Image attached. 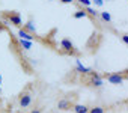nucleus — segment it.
I'll return each mask as SVG.
<instances>
[{"label":"nucleus","instance_id":"f257e3e1","mask_svg":"<svg viewBox=\"0 0 128 113\" xmlns=\"http://www.w3.org/2000/svg\"><path fill=\"white\" fill-rule=\"evenodd\" d=\"M100 77H101L102 80L110 82L112 84H122L125 80H128V70L119 71V72H106V74H100Z\"/></svg>","mask_w":128,"mask_h":113},{"label":"nucleus","instance_id":"f03ea898","mask_svg":"<svg viewBox=\"0 0 128 113\" xmlns=\"http://www.w3.org/2000/svg\"><path fill=\"white\" fill-rule=\"evenodd\" d=\"M60 48H62V53L63 54H68V56H76V58H78L80 56V51L76 48V45L71 42V39L68 38H63L60 41Z\"/></svg>","mask_w":128,"mask_h":113},{"label":"nucleus","instance_id":"7ed1b4c3","mask_svg":"<svg viewBox=\"0 0 128 113\" xmlns=\"http://www.w3.org/2000/svg\"><path fill=\"white\" fill-rule=\"evenodd\" d=\"M18 104H20L21 108H26V107H29V106L32 104V92H30V88H26V89L20 94V96H18Z\"/></svg>","mask_w":128,"mask_h":113},{"label":"nucleus","instance_id":"20e7f679","mask_svg":"<svg viewBox=\"0 0 128 113\" xmlns=\"http://www.w3.org/2000/svg\"><path fill=\"white\" fill-rule=\"evenodd\" d=\"M3 15H5V18H6V20H9V21H11V24L17 26V27H21L23 21H21V17H20V14H18V12L11 11V12H5Z\"/></svg>","mask_w":128,"mask_h":113},{"label":"nucleus","instance_id":"39448f33","mask_svg":"<svg viewBox=\"0 0 128 113\" xmlns=\"http://www.w3.org/2000/svg\"><path fill=\"white\" fill-rule=\"evenodd\" d=\"M72 106H74V102H71V100H68V98L59 100V102H57L59 110H72Z\"/></svg>","mask_w":128,"mask_h":113},{"label":"nucleus","instance_id":"423d86ee","mask_svg":"<svg viewBox=\"0 0 128 113\" xmlns=\"http://www.w3.org/2000/svg\"><path fill=\"white\" fill-rule=\"evenodd\" d=\"M18 36H21V39H27V41H41L36 35H32V33H29V32H26L24 29H20L18 30Z\"/></svg>","mask_w":128,"mask_h":113},{"label":"nucleus","instance_id":"0eeeda50","mask_svg":"<svg viewBox=\"0 0 128 113\" xmlns=\"http://www.w3.org/2000/svg\"><path fill=\"white\" fill-rule=\"evenodd\" d=\"M72 110H74L76 113H88V112H89V107L84 106V104H74V106H72Z\"/></svg>","mask_w":128,"mask_h":113},{"label":"nucleus","instance_id":"6e6552de","mask_svg":"<svg viewBox=\"0 0 128 113\" xmlns=\"http://www.w3.org/2000/svg\"><path fill=\"white\" fill-rule=\"evenodd\" d=\"M106 110H107V107H102V106H95V107L89 108V112H88V113H106Z\"/></svg>","mask_w":128,"mask_h":113},{"label":"nucleus","instance_id":"1a4fd4ad","mask_svg":"<svg viewBox=\"0 0 128 113\" xmlns=\"http://www.w3.org/2000/svg\"><path fill=\"white\" fill-rule=\"evenodd\" d=\"M23 29L26 30V32H29V33H32V35H35V27L32 26V21H27L24 26H23Z\"/></svg>","mask_w":128,"mask_h":113},{"label":"nucleus","instance_id":"9d476101","mask_svg":"<svg viewBox=\"0 0 128 113\" xmlns=\"http://www.w3.org/2000/svg\"><path fill=\"white\" fill-rule=\"evenodd\" d=\"M84 17H88V14H86L84 9H78V11L74 14V18H76V20H78V18H84Z\"/></svg>","mask_w":128,"mask_h":113},{"label":"nucleus","instance_id":"9b49d317","mask_svg":"<svg viewBox=\"0 0 128 113\" xmlns=\"http://www.w3.org/2000/svg\"><path fill=\"white\" fill-rule=\"evenodd\" d=\"M20 44L24 50H30V47H32V41H27V39H21Z\"/></svg>","mask_w":128,"mask_h":113},{"label":"nucleus","instance_id":"f8f14e48","mask_svg":"<svg viewBox=\"0 0 128 113\" xmlns=\"http://www.w3.org/2000/svg\"><path fill=\"white\" fill-rule=\"evenodd\" d=\"M100 15H101V18H102V21H106V23H112V17H110L108 12H101Z\"/></svg>","mask_w":128,"mask_h":113},{"label":"nucleus","instance_id":"ddd939ff","mask_svg":"<svg viewBox=\"0 0 128 113\" xmlns=\"http://www.w3.org/2000/svg\"><path fill=\"white\" fill-rule=\"evenodd\" d=\"M77 68H78V71H82L83 74H86V72L89 71V70H88V68H84V66H83V65H82V64L78 62V60H77Z\"/></svg>","mask_w":128,"mask_h":113},{"label":"nucleus","instance_id":"4468645a","mask_svg":"<svg viewBox=\"0 0 128 113\" xmlns=\"http://www.w3.org/2000/svg\"><path fill=\"white\" fill-rule=\"evenodd\" d=\"M77 2H78L80 5H83L84 8H86V6H90V5H92V2H90V0H77Z\"/></svg>","mask_w":128,"mask_h":113},{"label":"nucleus","instance_id":"2eb2a0df","mask_svg":"<svg viewBox=\"0 0 128 113\" xmlns=\"http://www.w3.org/2000/svg\"><path fill=\"white\" fill-rule=\"evenodd\" d=\"M30 113H42V108H41V107H38V106H35V107L30 110Z\"/></svg>","mask_w":128,"mask_h":113},{"label":"nucleus","instance_id":"dca6fc26","mask_svg":"<svg viewBox=\"0 0 128 113\" xmlns=\"http://www.w3.org/2000/svg\"><path fill=\"white\" fill-rule=\"evenodd\" d=\"M120 38H122V41L128 45V33H124V35H120Z\"/></svg>","mask_w":128,"mask_h":113},{"label":"nucleus","instance_id":"f3484780","mask_svg":"<svg viewBox=\"0 0 128 113\" xmlns=\"http://www.w3.org/2000/svg\"><path fill=\"white\" fill-rule=\"evenodd\" d=\"M94 3H95L96 6H102V5H104V0H94Z\"/></svg>","mask_w":128,"mask_h":113},{"label":"nucleus","instance_id":"a211bd4d","mask_svg":"<svg viewBox=\"0 0 128 113\" xmlns=\"http://www.w3.org/2000/svg\"><path fill=\"white\" fill-rule=\"evenodd\" d=\"M60 2L63 3V5H70V3H72L74 0H60Z\"/></svg>","mask_w":128,"mask_h":113},{"label":"nucleus","instance_id":"6ab92c4d","mask_svg":"<svg viewBox=\"0 0 128 113\" xmlns=\"http://www.w3.org/2000/svg\"><path fill=\"white\" fill-rule=\"evenodd\" d=\"M124 104H126V106H128V100H125V101H124Z\"/></svg>","mask_w":128,"mask_h":113},{"label":"nucleus","instance_id":"aec40b11","mask_svg":"<svg viewBox=\"0 0 128 113\" xmlns=\"http://www.w3.org/2000/svg\"><path fill=\"white\" fill-rule=\"evenodd\" d=\"M20 113H24V112H20Z\"/></svg>","mask_w":128,"mask_h":113}]
</instances>
